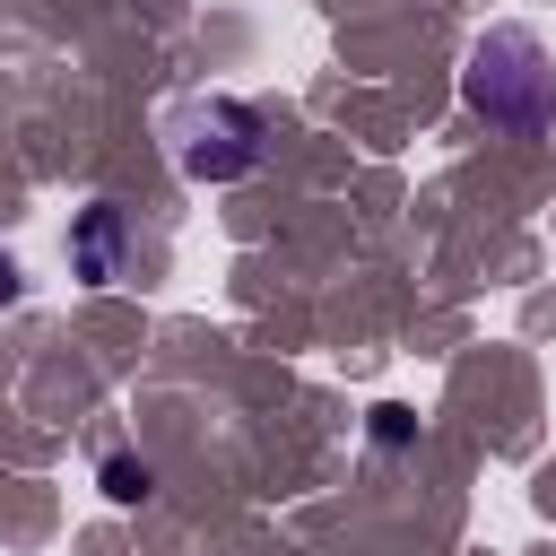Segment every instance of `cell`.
I'll list each match as a JSON object with an SVG mask.
<instances>
[{
    "label": "cell",
    "mask_w": 556,
    "mask_h": 556,
    "mask_svg": "<svg viewBox=\"0 0 556 556\" xmlns=\"http://www.w3.org/2000/svg\"><path fill=\"white\" fill-rule=\"evenodd\" d=\"M174 156L191 182H235L243 165H261V113L235 96H191L174 113Z\"/></svg>",
    "instance_id": "obj_2"
},
{
    "label": "cell",
    "mask_w": 556,
    "mask_h": 556,
    "mask_svg": "<svg viewBox=\"0 0 556 556\" xmlns=\"http://www.w3.org/2000/svg\"><path fill=\"white\" fill-rule=\"evenodd\" d=\"M104 252H113V217H96V235H87V269L104 278Z\"/></svg>",
    "instance_id": "obj_4"
},
{
    "label": "cell",
    "mask_w": 556,
    "mask_h": 556,
    "mask_svg": "<svg viewBox=\"0 0 556 556\" xmlns=\"http://www.w3.org/2000/svg\"><path fill=\"white\" fill-rule=\"evenodd\" d=\"M469 104L486 113V122H504V130H530V122H547L556 113V70H547V52H539V35H521V26H495L478 52H469Z\"/></svg>",
    "instance_id": "obj_1"
},
{
    "label": "cell",
    "mask_w": 556,
    "mask_h": 556,
    "mask_svg": "<svg viewBox=\"0 0 556 556\" xmlns=\"http://www.w3.org/2000/svg\"><path fill=\"white\" fill-rule=\"evenodd\" d=\"M9 304H17V261L0 252V313H9Z\"/></svg>",
    "instance_id": "obj_5"
},
{
    "label": "cell",
    "mask_w": 556,
    "mask_h": 556,
    "mask_svg": "<svg viewBox=\"0 0 556 556\" xmlns=\"http://www.w3.org/2000/svg\"><path fill=\"white\" fill-rule=\"evenodd\" d=\"M104 495L139 504V495H148V460H113V469H104Z\"/></svg>",
    "instance_id": "obj_3"
}]
</instances>
